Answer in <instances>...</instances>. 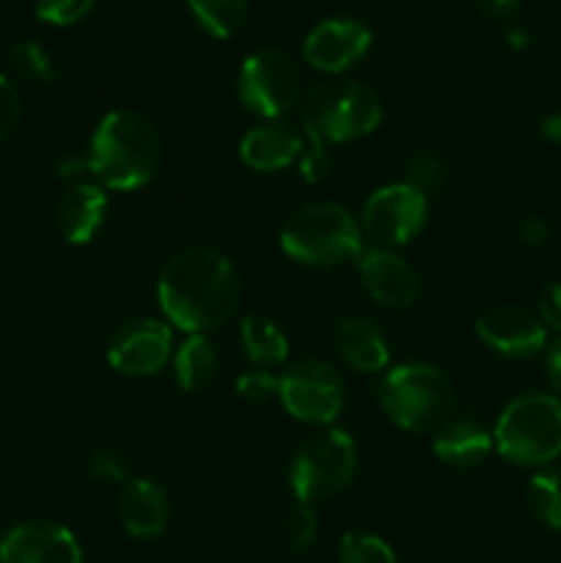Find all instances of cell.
I'll use <instances>...</instances> for the list:
<instances>
[{
    "label": "cell",
    "mask_w": 561,
    "mask_h": 563,
    "mask_svg": "<svg viewBox=\"0 0 561 563\" xmlns=\"http://www.w3.org/2000/svg\"><path fill=\"white\" fill-rule=\"evenodd\" d=\"M165 319L187 335L229 322L240 302V275L215 247H187L168 258L157 280Z\"/></svg>",
    "instance_id": "obj_1"
},
{
    "label": "cell",
    "mask_w": 561,
    "mask_h": 563,
    "mask_svg": "<svg viewBox=\"0 0 561 563\" xmlns=\"http://www.w3.org/2000/svg\"><path fill=\"white\" fill-rule=\"evenodd\" d=\"M355 471L358 445L352 434L341 429H324V432L311 434L297 449L289 465V487L297 500L314 504V500L341 493L355 478Z\"/></svg>",
    "instance_id": "obj_7"
},
{
    "label": "cell",
    "mask_w": 561,
    "mask_h": 563,
    "mask_svg": "<svg viewBox=\"0 0 561 563\" xmlns=\"http://www.w3.org/2000/svg\"><path fill=\"white\" fill-rule=\"evenodd\" d=\"M336 346L346 366L361 374L383 372L391 361L388 341L383 330L366 317H344L336 330Z\"/></svg>",
    "instance_id": "obj_20"
},
{
    "label": "cell",
    "mask_w": 561,
    "mask_h": 563,
    "mask_svg": "<svg viewBox=\"0 0 561 563\" xmlns=\"http://www.w3.org/2000/svg\"><path fill=\"white\" fill-rule=\"evenodd\" d=\"M240 344L248 361L256 368L280 366L289 357V339L273 319L262 313H248L240 322Z\"/></svg>",
    "instance_id": "obj_21"
},
{
    "label": "cell",
    "mask_w": 561,
    "mask_h": 563,
    "mask_svg": "<svg viewBox=\"0 0 561 563\" xmlns=\"http://www.w3.org/2000/svg\"><path fill=\"white\" fill-rule=\"evenodd\" d=\"M20 115H22L20 93H16V88L11 86L9 77L0 71V141H6V137L16 130Z\"/></svg>",
    "instance_id": "obj_31"
},
{
    "label": "cell",
    "mask_w": 561,
    "mask_h": 563,
    "mask_svg": "<svg viewBox=\"0 0 561 563\" xmlns=\"http://www.w3.org/2000/svg\"><path fill=\"white\" fill-rule=\"evenodd\" d=\"M495 451L520 467H544L561 456V399L522 394L501 410L493 429Z\"/></svg>",
    "instance_id": "obj_6"
},
{
    "label": "cell",
    "mask_w": 561,
    "mask_h": 563,
    "mask_svg": "<svg viewBox=\"0 0 561 563\" xmlns=\"http://www.w3.org/2000/svg\"><path fill=\"white\" fill-rule=\"evenodd\" d=\"M355 262L363 289L380 306L402 311V308H410L421 297V275L396 251L374 245L363 247Z\"/></svg>",
    "instance_id": "obj_14"
},
{
    "label": "cell",
    "mask_w": 561,
    "mask_h": 563,
    "mask_svg": "<svg viewBox=\"0 0 561 563\" xmlns=\"http://www.w3.org/2000/svg\"><path fill=\"white\" fill-rule=\"evenodd\" d=\"M0 563H82V548L61 522L28 520L3 537Z\"/></svg>",
    "instance_id": "obj_15"
},
{
    "label": "cell",
    "mask_w": 561,
    "mask_h": 563,
    "mask_svg": "<svg viewBox=\"0 0 561 563\" xmlns=\"http://www.w3.org/2000/svg\"><path fill=\"white\" fill-rule=\"evenodd\" d=\"M9 60L11 66H14L16 75L25 77V80L31 82H53L55 75H58V69H55L47 49H44L38 42H31V38L16 42L14 47H11Z\"/></svg>",
    "instance_id": "obj_26"
},
{
    "label": "cell",
    "mask_w": 561,
    "mask_h": 563,
    "mask_svg": "<svg viewBox=\"0 0 561 563\" xmlns=\"http://www.w3.org/2000/svg\"><path fill=\"white\" fill-rule=\"evenodd\" d=\"M280 247L306 267H341L361 256L363 231L341 203L314 201L292 212L280 229Z\"/></svg>",
    "instance_id": "obj_4"
},
{
    "label": "cell",
    "mask_w": 561,
    "mask_h": 563,
    "mask_svg": "<svg viewBox=\"0 0 561 563\" xmlns=\"http://www.w3.org/2000/svg\"><path fill=\"white\" fill-rule=\"evenodd\" d=\"M493 432L473 418H451L435 432L432 451L443 465L454 471L479 467L493 454Z\"/></svg>",
    "instance_id": "obj_19"
},
{
    "label": "cell",
    "mask_w": 561,
    "mask_h": 563,
    "mask_svg": "<svg viewBox=\"0 0 561 563\" xmlns=\"http://www.w3.org/2000/svg\"><path fill=\"white\" fill-rule=\"evenodd\" d=\"M544 374H548L550 388H553L561 399V335L548 350V357H544Z\"/></svg>",
    "instance_id": "obj_35"
},
{
    "label": "cell",
    "mask_w": 561,
    "mask_h": 563,
    "mask_svg": "<svg viewBox=\"0 0 561 563\" xmlns=\"http://www.w3.org/2000/svg\"><path fill=\"white\" fill-rule=\"evenodd\" d=\"M372 49V31L355 16H330L317 22L302 42V58L311 69L341 75L361 64Z\"/></svg>",
    "instance_id": "obj_12"
},
{
    "label": "cell",
    "mask_w": 561,
    "mask_h": 563,
    "mask_svg": "<svg viewBox=\"0 0 561 563\" xmlns=\"http://www.w3.org/2000/svg\"><path fill=\"white\" fill-rule=\"evenodd\" d=\"M174 374L176 383L187 394L204 390L218 374V352L215 344L204 333L187 335L174 352Z\"/></svg>",
    "instance_id": "obj_22"
},
{
    "label": "cell",
    "mask_w": 561,
    "mask_h": 563,
    "mask_svg": "<svg viewBox=\"0 0 561 563\" xmlns=\"http://www.w3.org/2000/svg\"><path fill=\"white\" fill-rule=\"evenodd\" d=\"M427 218L429 198L407 181H396V185H385L369 196L358 223H361L363 236H369L374 247L396 251L421 234Z\"/></svg>",
    "instance_id": "obj_10"
},
{
    "label": "cell",
    "mask_w": 561,
    "mask_h": 563,
    "mask_svg": "<svg viewBox=\"0 0 561 563\" xmlns=\"http://www.w3.org/2000/svg\"><path fill=\"white\" fill-rule=\"evenodd\" d=\"M91 9L94 0H36V16L50 25H75Z\"/></svg>",
    "instance_id": "obj_29"
},
{
    "label": "cell",
    "mask_w": 561,
    "mask_h": 563,
    "mask_svg": "<svg viewBox=\"0 0 561 563\" xmlns=\"http://www.w3.org/2000/svg\"><path fill=\"white\" fill-rule=\"evenodd\" d=\"M339 563H396V553L374 533H346L339 542Z\"/></svg>",
    "instance_id": "obj_27"
},
{
    "label": "cell",
    "mask_w": 561,
    "mask_h": 563,
    "mask_svg": "<svg viewBox=\"0 0 561 563\" xmlns=\"http://www.w3.org/2000/svg\"><path fill=\"white\" fill-rule=\"evenodd\" d=\"M302 154V135L286 121H264L251 126L240 141V159L253 170H284Z\"/></svg>",
    "instance_id": "obj_17"
},
{
    "label": "cell",
    "mask_w": 561,
    "mask_h": 563,
    "mask_svg": "<svg viewBox=\"0 0 561 563\" xmlns=\"http://www.w3.org/2000/svg\"><path fill=\"white\" fill-rule=\"evenodd\" d=\"M119 517L132 539L160 537L170 522L168 493L152 478L130 476L121 484Z\"/></svg>",
    "instance_id": "obj_16"
},
{
    "label": "cell",
    "mask_w": 561,
    "mask_h": 563,
    "mask_svg": "<svg viewBox=\"0 0 561 563\" xmlns=\"http://www.w3.org/2000/svg\"><path fill=\"white\" fill-rule=\"evenodd\" d=\"M88 174L110 190H141L157 176L163 141L138 110H110L88 143Z\"/></svg>",
    "instance_id": "obj_2"
},
{
    "label": "cell",
    "mask_w": 561,
    "mask_h": 563,
    "mask_svg": "<svg viewBox=\"0 0 561 563\" xmlns=\"http://www.w3.org/2000/svg\"><path fill=\"white\" fill-rule=\"evenodd\" d=\"M534 517L553 531H561V467L537 473L526 489Z\"/></svg>",
    "instance_id": "obj_24"
},
{
    "label": "cell",
    "mask_w": 561,
    "mask_h": 563,
    "mask_svg": "<svg viewBox=\"0 0 561 563\" xmlns=\"http://www.w3.org/2000/svg\"><path fill=\"white\" fill-rule=\"evenodd\" d=\"M374 396L385 416L413 434L438 432L457 407L451 379L429 363H399L377 379Z\"/></svg>",
    "instance_id": "obj_3"
},
{
    "label": "cell",
    "mask_w": 561,
    "mask_h": 563,
    "mask_svg": "<svg viewBox=\"0 0 561 563\" xmlns=\"http://www.w3.org/2000/svg\"><path fill=\"white\" fill-rule=\"evenodd\" d=\"M405 181L429 198L432 192L443 190L446 181H449V163L435 148H421V152H416L407 159Z\"/></svg>",
    "instance_id": "obj_25"
},
{
    "label": "cell",
    "mask_w": 561,
    "mask_h": 563,
    "mask_svg": "<svg viewBox=\"0 0 561 563\" xmlns=\"http://www.w3.org/2000/svg\"><path fill=\"white\" fill-rule=\"evenodd\" d=\"M82 174H88L86 157H66L55 165V176H61V179H77Z\"/></svg>",
    "instance_id": "obj_37"
},
{
    "label": "cell",
    "mask_w": 561,
    "mask_h": 563,
    "mask_svg": "<svg viewBox=\"0 0 561 563\" xmlns=\"http://www.w3.org/2000/svg\"><path fill=\"white\" fill-rule=\"evenodd\" d=\"M473 5H476V9L482 11L484 16H493V20H504V16H509L512 11L520 5V0H473Z\"/></svg>",
    "instance_id": "obj_36"
},
{
    "label": "cell",
    "mask_w": 561,
    "mask_h": 563,
    "mask_svg": "<svg viewBox=\"0 0 561 563\" xmlns=\"http://www.w3.org/2000/svg\"><path fill=\"white\" fill-rule=\"evenodd\" d=\"M174 352V333L160 319H132L116 330L108 346V363L124 377H152L160 374Z\"/></svg>",
    "instance_id": "obj_11"
},
{
    "label": "cell",
    "mask_w": 561,
    "mask_h": 563,
    "mask_svg": "<svg viewBox=\"0 0 561 563\" xmlns=\"http://www.w3.org/2000/svg\"><path fill=\"white\" fill-rule=\"evenodd\" d=\"M506 42H509L512 49H517V53H520V49H526L528 44H531V36H528L526 27H512V31L506 33Z\"/></svg>",
    "instance_id": "obj_39"
},
{
    "label": "cell",
    "mask_w": 561,
    "mask_h": 563,
    "mask_svg": "<svg viewBox=\"0 0 561 563\" xmlns=\"http://www.w3.org/2000/svg\"><path fill=\"white\" fill-rule=\"evenodd\" d=\"M108 218V196L99 181H75L58 203V229L69 245L97 240Z\"/></svg>",
    "instance_id": "obj_18"
},
{
    "label": "cell",
    "mask_w": 561,
    "mask_h": 563,
    "mask_svg": "<svg viewBox=\"0 0 561 563\" xmlns=\"http://www.w3.org/2000/svg\"><path fill=\"white\" fill-rule=\"evenodd\" d=\"M88 473H91L97 482L113 484H124L127 478H130V471H127L121 456L113 454V451H99V454H94L91 462H88Z\"/></svg>",
    "instance_id": "obj_32"
},
{
    "label": "cell",
    "mask_w": 561,
    "mask_h": 563,
    "mask_svg": "<svg viewBox=\"0 0 561 563\" xmlns=\"http://www.w3.org/2000/svg\"><path fill=\"white\" fill-rule=\"evenodd\" d=\"M302 135L322 143H350L383 124V102L355 80H324L306 91L300 108Z\"/></svg>",
    "instance_id": "obj_5"
},
{
    "label": "cell",
    "mask_w": 561,
    "mask_h": 563,
    "mask_svg": "<svg viewBox=\"0 0 561 563\" xmlns=\"http://www.w3.org/2000/svg\"><path fill=\"white\" fill-rule=\"evenodd\" d=\"M300 69L280 49H256L248 55L237 75V97L248 113L278 121L300 99Z\"/></svg>",
    "instance_id": "obj_8"
},
{
    "label": "cell",
    "mask_w": 561,
    "mask_h": 563,
    "mask_svg": "<svg viewBox=\"0 0 561 563\" xmlns=\"http://www.w3.org/2000/svg\"><path fill=\"white\" fill-rule=\"evenodd\" d=\"M476 335L493 352L504 357H531L548 346V328L537 311L517 302L493 306L476 319Z\"/></svg>",
    "instance_id": "obj_13"
},
{
    "label": "cell",
    "mask_w": 561,
    "mask_h": 563,
    "mask_svg": "<svg viewBox=\"0 0 561 563\" xmlns=\"http://www.w3.org/2000/svg\"><path fill=\"white\" fill-rule=\"evenodd\" d=\"M539 132H542L544 141L561 146V113H550L539 121Z\"/></svg>",
    "instance_id": "obj_38"
},
{
    "label": "cell",
    "mask_w": 561,
    "mask_h": 563,
    "mask_svg": "<svg viewBox=\"0 0 561 563\" xmlns=\"http://www.w3.org/2000/svg\"><path fill=\"white\" fill-rule=\"evenodd\" d=\"M193 20L215 38L234 36L248 16V0H187Z\"/></svg>",
    "instance_id": "obj_23"
},
{
    "label": "cell",
    "mask_w": 561,
    "mask_h": 563,
    "mask_svg": "<svg viewBox=\"0 0 561 563\" xmlns=\"http://www.w3.org/2000/svg\"><path fill=\"white\" fill-rule=\"evenodd\" d=\"M537 317L542 319L544 328L561 335V284L559 280H553V284H548L542 291H539Z\"/></svg>",
    "instance_id": "obj_33"
},
{
    "label": "cell",
    "mask_w": 561,
    "mask_h": 563,
    "mask_svg": "<svg viewBox=\"0 0 561 563\" xmlns=\"http://www.w3.org/2000/svg\"><path fill=\"white\" fill-rule=\"evenodd\" d=\"M520 240L526 242L528 247H542L548 245L550 240V223L544 218H537V214H531V218H526L520 223Z\"/></svg>",
    "instance_id": "obj_34"
},
{
    "label": "cell",
    "mask_w": 561,
    "mask_h": 563,
    "mask_svg": "<svg viewBox=\"0 0 561 563\" xmlns=\"http://www.w3.org/2000/svg\"><path fill=\"white\" fill-rule=\"evenodd\" d=\"M278 401L295 421L328 427L346 405L341 374L322 361H302L278 377Z\"/></svg>",
    "instance_id": "obj_9"
},
{
    "label": "cell",
    "mask_w": 561,
    "mask_h": 563,
    "mask_svg": "<svg viewBox=\"0 0 561 563\" xmlns=\"http://www.w3.org/2000/svg\"><path fill=\"white\" fill-rule=\"evenodd\" d=\"M237 394L245 401H267L278 399V377L270 374L267 368H253V372H245L240 379H237Z\"/></svg>",
    "instance_id": "obj_30"
},
{
    "label": "cell",
    "mask_w": 561,
    "mask_h": 563,
    "mask_svg": "<svg viewBox=\"0 0 561 563\" xmlns=\"http://www.w3.org/2000/svg\"><path fill=\"white\" fill-rule=\"evenodd\" d=\"M317 533L319 520L317 511H314V504L297 500L289 509V517H286V542L292 544V550H308L317 542Z\"/></svg>",
    "instance_id": "obj_28"
}]
</instances>
